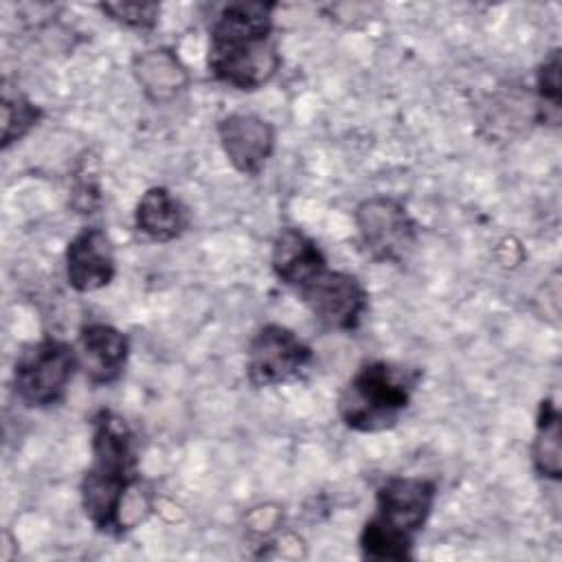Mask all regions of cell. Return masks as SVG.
I'll return each instance as SVG.
<instances>
[{"instance_id":"obj_1","label":"cell","mask_w":562,"mask_h":562,"mask_svg":"<svg viewBox=\"0 0 562 562\" xmlns=\"http://www.w3.org/2000/svg\"><path fill=\"white\" fill-rule=\"evenodd\" d=\"M274 2H228L209 29V72L237 90H259L281 66Z\"/></svg>"},{"instance_id":"obj_2","label":"cell","mask_w":562,"mask_h":562,"mask_svg":"<svg viewBox=\"0 0 562 562\" xmlns=\"http://www.w3.org/2000/svg\"><path fill=\"white\" fill-rule=\"evenodd\" d=\"M90 465L79 494L86 518L101 533L121 536L127 527L123 507L127 492L138 483V457L130 424L110 408L92 417Z\"/></svg>"},{"instance_id":"obj_3","label":"cell","mask_w":562,"mask_h":562,"mask_svg":"<svg viewBox=\"0 0 562 562\" xmlns=\"http://www.w3.org/2000/svg\"><path fill=\"white\" fill-rule=\"evenodd\" d=\"M437 485L424 476H389L375 492V512L362 525V558L404 562L413 558L417 533L430 518Z\"/></svg>"},{"instance_id":"obj_4","label":"cell","mask_w":562,"mask_h":562,"mask_svg":"<svg viewBox=\"0 0 562 562\" xmlns=\"http://www.w3.org/2000/svg\"><path fill=\"white\" fill-rule=\"evenodd\" d=\"M419 371L384 360L362 364L338 395V417L349 430L382 432L393 428L411 404Z\"/></svg>"},{"instance_id":"obj_5","label":"cell","mask_w":562,"mask_h":562,"mask_svg":"<svg viewBox=\"0 0 562 562\" xmlns=\"http://www.w3.org/2000/svg\"><path fill=\"white\" fill-rule=\"evenodd\" d=\"M79 369L75 347L59 338H42L24 347L13 364V389L29 408H48L64 400Z\"/></svg>"},{"instance_id":"obj_6","label":"cell","mask_w":562,"mask_h":562,"mask_svg":"<svg viewBox=\"0 0 562 562\" xmlns=\"http://www.w3.org/2000/svg\"><path fill=\"white\" fill-rule=\"evenodd\" d=\"M294 292L318 323L338 331H353L369 307L362 281L356 274L329 270L327 263L303 279Z\"/></svg>"},{"instance_id":"obj_7","label":"cell","mask_w":562,"mask_h":562,"mask_svg":"<svg viewBox=\"0 0 562 562\" xmlns=\"http://www.w3.org/2000/svg\"><path fill=\"white\" fill-rule=\"evenodd\" d=\"M356 226L371 259L400 263L408 257L417 239V224L406 206L389 195H373L358 204Z\"/></svg>"},{"instance_id":"obj_8","label":"cell","mask_w":562,"mask_h":562,"mask_svg":"<svg viewBox=\"0 0 562 562\" xmlns=\"http://www.w3.org/2000/svg\"><path fill=\"white\" fill-rule=\"evenodd\" d=\"M314 353L290 327L279 323L263 325L246 351V375L257 389L285 384L299 378L312 362Z\"/></svg>"},{"instance_id":"obj_9","label":"cell","mask_w":562,"mask_h":562,"mask_svg":"<svg viewBox=\"0 0 562 562\" xmlns=\"http://www.w3.org/2000/svg\"><path fill=\"white\" fill-rule=\"evenodd\" d=\"M220 145L244 176H259L270 160L277 143V132L270 121L250 112H233L217 123Z\"/></svg>"},{"instance_id":"obj_10","label":"cell","mask_w":562,"mask_h":562,"mask_svg":"<svg viewBox=\"0 0 562 562\" xmlns=\"http://www.w3.org/2000/svg\"><path fill=\"white\" fill-rule=\"evenodd\" d=\"M116 274L114 248L99 226L81 228L66 246V281L77 292H94L112 283Z\"/></svg>"},{"instance_id":"obj_11","label":"cell","mask_w":562,"mask_h":562,"mask_svg":"<svg viewBox=\"0 0 562 562\" xmlns=\"http://www.w3.org/2000/svg\"><path fill=\"white\" fill-rule=\"evenodd\" d=\"M79 369L94 386L114 384L127 364L130 340L110 323H88L79 329Z\"/></svg>"},{"instance_id":"obj_12","label":"cell","mask_w":562,"mask_h":562,"mask_svg":"<svg viewBox=\"0 0 562 562\" xmlns=\"http://www.w3.org/2000/svg\"><path fill=\"white\" fill-rule=\"evenodd\" d=\"M134 222L145 237L167 244L189 228V213L167 187H149L136 204Z\"/></svg>"},{"instance_id":"obj_13","label":"cell","mask_w":562,"mask_h":562,"mask_svg":"<svg viewBox=\"0 0 562 562\" xmlns=\"http://www.w3.org/2000/svg\"><path fill=\"white\" fill-rule=\"evenodd\" d=\"M325 263L327 259L318 244L301 228L285 226L277 233L272 241L270 266L274 277L288 288L294 290L303 279H307L316 268Z\"/></svg>"},{"instance_id":"obj_14","label":"cell","mask_w":562,"mask_h":562,"mask_svg":"<svg viewBox=\"0 0 562 562\" xmlns=\"http://www.w3.org/2000/svg\"><path fill=\"white\" fill-rule=\"evenodd\" d=\"M134 77L145 92V97L154 103H165L178 97L187 83L189 75L178 55L169 48H151L143 50L132 61Z\"/></svg>"},{"instance_id":"obj_15","label":"cell","mask_w":562,"mask_h":562,"mask_svg":"<svg viewBox=\"0 0 562 562\" xmlns=\"http://www.w3.org/2000/svg\"><path fill=\"white\" fill-rule=\"evenodd\" d=\"M533 470L549 479L560 481L562 476V432H560V411L553 400L544 397L538 406L536 435L531 443Z\"/></svg>"},{"instance_id":"obj_16","label":"cell","mask_w":562,"mask_h":562,"mask_svg":"<svg viewBox=\"0 0 562 562\" xmlns=\"http://www.w3.org/2000/svg\"><path fill=\"white\" fill-rule=\"evenodd\" d=\"M44 112L18 88L13 90L7 81L2 88V149L24 138L40 121Z\"/></svg>"},{"instance_id":"obj_17","label":"cell","mask_w":562,"mask_h":562,"mask_svg":"<svg viewBox=\"0 0 562 562\" xmlns=\"http://www.w3.org/2000/svg\"><path fill=\"white\" fill-rule=\"evenodd\" d=\"M560 48H553L542 64L538 66L536 72V88H538V99H540V119L551 121L558 125L560 121Z\"/></svg>"},{"instance_id":"obj_18","label":"cell","mask_w":562,"mask_h":562,"mask_svg":"<svg viewBox=\"0 0 562 562\" xmlns=\"http://www.w3.org/2000/svg\"><path fill=\"white\" fill-rule=\"evenodd\" d=\"M99 9L110 20L134 31H151L160 15L158 2H101Z\"/></svg>"}]
</instances>
